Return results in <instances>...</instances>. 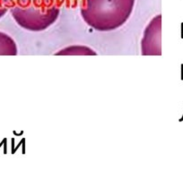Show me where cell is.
Wrapping results in <instances>:
<instances>
[{"mask_svg":"<svg viewBox=\"0 0 183 171\" xmlns=\"http://www.w3.org/2000/svg\"><path fill=\"white\" fill-rule=\"evenodd\" d=\"M17 45L8 34L0 31V56H16Z\"/></svg>","mask_w":183,"mask_h":171,"instance_id":"4","label":"cell"},{"mask_svg":"<svg viewBox=\"0 0 183 171\" xmlns=\"http://www.w3.org/2000/svg\"><path fill=\"white\" fill-rule=\"evenodd\" d=\"M135 0H84L81 16L99 31H110L123 25L130 17Z\"/></svg>","mask_w":183,"mask_h":171,"instance_id":"1","label":"cell"},{"mask_svg":"<svg viewBox=\"0 0 183 171\" xmlns=\"http://www.w3.org/2000/svg\"><path fill=\"white\" fill-rule=\"evenodd\" d=\"M161 19L159 15L148 23L141 40V53L143 56L161 55Z\"/></svg>","mask_w":183,"mask_h":171,"instance_id":"3","label":"cell"},{"mask_svg":"<svg viewBox=\"0 0 183 171\" xmlns=\"http://www.w3.org/2000/svg\"><path fill=\"white\" fill-rule=\"evenodd\" d=\"M10 12L23 29L42 31L56 23L60 9L58 0H11Z\"/></svg>","mask_w":183,"mask_h":171,"instance_id":"2","label":"cell"},{"mask_svg":"<svg viewBox=\"0 0 183 171\" xmlns=\"http://www.w3.org/2000/svg\"><path fill=\"white\" fill-rule=\"evenodd\" d=\"M11 0H0V19L10 9Z\"/></svg>","mask_w":183,"mask_h":171,"instance_id":"6","label":"cell"},{"mask_svg":"<svg viewBox=\"0 0 183 171\" xmlns=\"http://www.w3.org/2000/svg\"><path fill=\"white\" fill-rule=\"evenodd\" d=\"M56 55H65V56H69V55H74V56H95L97 55L96 52H94L92 49L85 46H71L67 47L64 49H61L59 52L56 53Z\"/></svg>","mask_w":183,"mask_h":171,"instance_id":"5","label":"cell"}]
</instances>
